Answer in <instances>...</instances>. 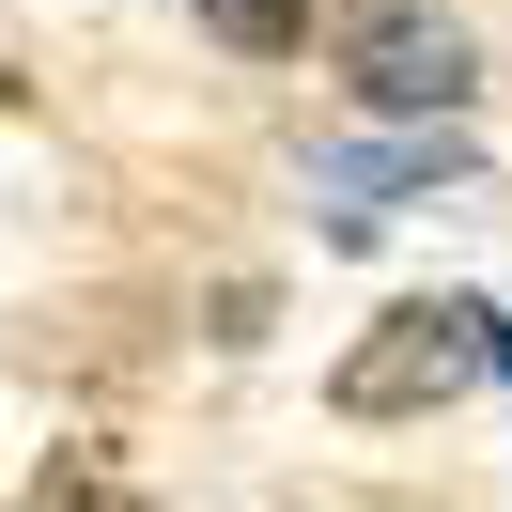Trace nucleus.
Returning a JSON list of instances; mask_svg holds the SVG:
<instances>
[{
  "label": "nucleus",
  "mask_w": 512,
  "mask_h": 512,
  "mask_svg": "<svg viewBox=\"0 0 512 512\" xmlns=\"http://www.w3.org/2000/svg\"><path fill=\"white\" fill-rule=\"evenodd\" d=\"M481 373H512V326L481 311V295H404V311L326 373V404L342 419H419V404H466Z\"/></svg>",
  "instance_id": "1"
},
{
  "label": "nucleus",
  "mask_w": 512,
  "mask_h": 512,
  "mask_svg": "<svg viewBox=\"0 0 512 512\" xmlns=\"http://www.w3.org/2000/svg\"><path fill=\"white\" fill-rule=\"evenodd\" d=\"M326 47H342L357 109H388V125H450V109L481 94V47H466V16H435V0H357Z\"/></svg>",
  "instance_id": "2"
},
{
  "label": "nucleus",
  "mask_w": 512,
  "mask_h": 512,
  "mask_svg": "<svg viewBox=\"0 0 512 512\" xmlns=\"http://www.w3.org/2000/svg\"><path fill=\"white\" fill-rule=\"evenodd\" d=\"M419 187H466V140L450 125H404V140H357V156H311V202L342 233H373L388 202H419Z\"/></svg>",
  "instance_id": "3"
},
{
  "label": "nucleus",
  "mask_w": 512,
  "mask_h": 512,
  "mask_svg": "<svg viewBox=\"0 0 512 512\" xmlns=\"http://www.w3.org/2000/svg\"><path fill=\"white\" fill-rule=\"evenodd\" d=\"M202 16H218L233 47H264V63H280V47H311V0H202Z\"/></svg>",
  "instance_id": "4"
},
{
  "label": "nucleus",
  "mask_w": 512,
  "mask_h": 512,
  "mask_svg": "<svg viewBox=\"0 0 512 512\" xmlns=\"http://www.w3.org/2000/svg\"><path fill=\"white\" fill-rule=\"evenodd\" d=\"M32 512H140V497H125V481H94V466H47Z\"/></svg>",
  "instance_id": "5"
}]
</instances>
